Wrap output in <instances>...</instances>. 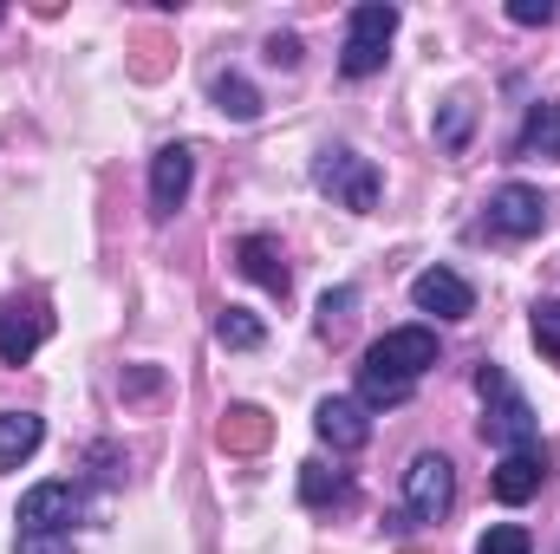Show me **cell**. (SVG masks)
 <instances>
[{
	"mask_svg": "<svg viewBox=\"0 0 560 554\" xmlns=\"http://www.w3.org/2000/svg\"><path fill=\"white\" fill-rule=\"evenodd\" d=\"M411 300H418L423 313H436V320H469V313H476L469 280L450 275V268H423V275L411 280Z\"/></svg>",
	"mask_w": 560,
	"mask_h": 554,
	"instance_id": "obj_10",
	"label": "cell"
},
{
	"mask_svg": "<svg viewBox=\"0 0 560 554\" xmlns=\"http://www.w3.org/2000/svg\"><path fill=\"white\" fill-rule=\"evenodd\" d=\"M52 333V313L39 300H0V359L7 366H26Z\"/></svg>",
	"mask_w": 560,
	"mask_h": 554,
	"instance_id": "obj_7",
	"label": "cell"
},
{
	"mask_svg": "<svg viewBox=\"0 0 560 554\" xmlns=\"http://www.w3.org/2000/svg\"><path fill=\"white\" fill-rule=\"evenodd\" d=\"M469 131V105H450V118H443V143H463Z\"/></svg>",
	"mask_w": 560,
	"mask_h": 554,
	"instance_id": "obj_26",
	"label": "cell"
},
{
	"mask_svg": "<svg viewBox=\"0 0 560 554\" xmlns=\"http://www.w3.org/2000/svg\"><path fill=\"white\" fill-rule=\"evenodd\" d=\"M352 313H359V287H332V293H319V333H326V339L346 333Z\"/></svg>",
	"mask_w": 560,
	"mask_h": 554,
	"instance_id": "obj_20",
	"label": "cell"
},
{
	"mask_svg": "<svg viewBox=\"0 0 560 554\" xmlns=\"http://www.w3.org/2000/svg\"><path fill=\"white\" fill-rule=\"evenodd\" d=\"M215 105H222L229 118H242V125H248V118H261V92H255L248 79H235V72H222V79H215Z\"/></svg>",
	"mask_w": 560,
	"mask_h": 554,
	"instance_id": "obj_19",
	"label": "cell"
},
{
	"mask_svg": "<svg viewBox=\"0 0 560 554\" xmlns=\"http://www.w3.org/2000/svg\"><path fill=\"white\" fill-rule=\"evenodd\" d=\"M79 509H85L79 483H33V489L20 496V522H26V529H52V535H59V522H72Z\"/></svg>",
	"mask_w": 560,
	"mask_h": 554,
	"instance_id": "obj_11",
	"label": "cell"
},
{
	"mask_svg": "<svg viewBox=\"0 0 560 554\" xmlns=\"http://www.w3.org/2000/svg\"><path fill=\"white\" fill-rule=\"evenodd\" d=\"M522 150H528V157H560V105H535V112H528Z\"/></svg>",
	"mask_w": 560,
	"mask_h": 554,
	"instance_id": "obj_18",
	"label": "cell"
},
{
	"mask_svg": "<svg viewBox=\"0 0 560 554\" xmlns=\"http://www.w3.org/2000/svg\"><path fill=\"white\" fill-rule=\"evenodd\" d=\"M450 503H456V470H450V457H436V450L411 457V470H405V509H411V522H443Z\"/></svg>",
	"mask_w": 560,
	"mask_h": 554,
	"instance_id": "obj_5",
	"label": "cell"
},
{
	"mask_svg": "<svg viewBox=\"0 0 560 554\" xmlns=\"http://www.w3.org/2000/svg\"><path fill=\"white\" fill-rule=\"evenodd\" d=\"M268 437H275V417L261 412V405H229L222 424H215V443H222V450H235V457L268 450Z\"/></svg>",
	"mask_w": 560,
	"mask_h": 554,
	"instance_id": "obj_13",
	"label": "cell"
},
{
	"mask_svg": "<svg viewBox=\"0 0 560 554\" xmlns=\"http://www.w3.org/2000/svg\"><path fill=\"white\" fill-rule=\"evenodd\" d=\"M39 437H46V424L33 412H0V470H20L39 450Z\"/></svg>",
	"mask_w": 560,
	"mask_h": 554,
	"instance_id": "obj_15",
	"label": "cell"
},
{
	"mask_svg": "<svg viewBox=\"0 0 560 554\" xmlns=\"http://www.w3.org/2000/svg\"><path fill=\"white\" fill-rule=\"evenodd\" d=\"M476 392H482V405H489L482 437H489V443H502V457H509V450H535L541 424H535V412H528V399L509 385V372H502V366H482V372H476Z\"/></svg>",
	"mask_w": 560,
	"mask_h": 554,
	"instance_id": "obj_2",
	"label": "cell"
},
{
	"mask_svg": "<svg viewBox=\"0 0 560 554\" xmlns=\"http://www.w3.org/2000/svg\"><path fill=\"white\" fill-rule=\"evenodd\" d=\"M215 339H222L229 353H255V346L268 339V326H261L248 307H222V320H215Z\"/></svg>",
	"mask_w": 560,
	"mask_h": 554,
	"instance_id": "obj_17",
	"label": "cell"
},
{
	"mask_svg": "<svg viewBox=\"0 0 560 554\" xmlns=\"http://www.w3.org/2000/svg\"><path fill=\"white\" fill-rule=\"evenodd\" d=\"M489 235H509V242H528V235H541L548 229V196L541 189H528V183H502L495 196H489Z\"/></svg>",
	"mask_w": 560,
	"mask_h": 554,
	"instance_id": "obj_6",
	"label": "cell"
},
{
	"mask_svg": "<svg viewBox=\"0 0 560 554\" xmlns=\"http://www.w3.org/2000/svg\"><path fill=\"white\" fill-rule=\"evenodd\" d=\"M313 183L339 203V209H352V216H365V209H378V163L372 157H359V150H319L313 157Z\"/></svg>",
	"mask_w": 560,
	"mask_h": 554,
	"instance_id": "obj_3",
	"label": "cell"
},
{
	"mask_svg": "<svg viewBox=\"0 0 560 554\" xmlns=\"http://www.w3.org/2000/svg\"><path fill=\"white\" fill-rule=\"evenodd\" d=\"M268 59H275V66H300V39H293V33H275V39H268Z\"/></svg>",
	"mask_w": 560,
	"mask_h": 554,
	"instance_id": "obj_25",
	"label": "cell"
},
{
	"mask_svg": "<svg viewBox=\"0 0 560 554\" xmlns=\"http://www.w3.org/2000/svg\"><path fill=\"white\" fill-rule=\"evenodd\" d=\"M509 20H515V26H548V20H555V7H548V0H515V7H509Z\"/></svg>",
	"mask_w": 560,
	"mask_h": 554,
	"instance_id": "obj_24",
	"label": "cell"
},
{
	"mask_svg": "<svg viewBox=\"0 0 560 554\" xmlns=\"http://www.w3.org/2000/svg\"><path fill=\"white\" fill-rule=\"evenodd\" d=\"M392 33H398V7H385V0H365V7H352V26H346L339 72H346V79H372V72L385 66V46H392Z\"/></svg>",
	"mask_w": 560,
	"mask_h": 554,
	"instance_id": "obj_4",
	"label": "cell"
},
{
	"mask_svg": "<svg viewBox=\"0 0 560 554\" xmlns=\"http://www.w3.org/2000/svg\"><path fill=\"white\" fill-rule=\"evenodd\" d=\"M541 476H548V463H541V450H509V457L495 463V476H489V489H495V503H509V509H522L528 496H541Z\"/></svg>",
	"mask_w": 560,
	"mask_h": 554,
	"instance_id": "obj_12",
	"label": "cell"
},
{
	"mask_svg": "<svg viewBox=\"0 0 560 554\" xmlns=\"http://www.w3.org/2000/svg\"><path fill=\"white\" fill-rule=\"evenodd\" d=\"M13 554H72V542L52 535V529H20V549Z\"/></svg>",
	"mask_w": 560,
	"mask_h": 554,
	"instance_id": "obj_23",
	"label": "cell"
},
{
	"mask_svg": "<svg viewBox=\"0 0 560 554\" xmlns=\"http://www.w3.org/2000/svg\"><path fill=\"white\" fill-rule=\"evenodd\" d=\"M235 268L255 280V287H268V293L287 300V280L293 275H287V262H280V249L268 242V235H242V242H235Z\"/></svg>",
	"mask_w": 560,
	"mask_h": 554,
	"instance_id": "obj_14",
	"label": "cell"
},
{
	"mask_svg": "<svg viewBox=\"0 0 560 554\" xmlns=\"http://www.w3.org/2000/svg\"><path fill=\"white\" fill-rule=\"evenodd\" d=\"M535 346H541L548 359H560V300H541V307H535Z\"/></svg>",
	"mask_w": 560,
	"mask_h": 554,
	"instance_id": "obj_22",
	"label": "cell"
},
{
	"mask_svg": "<svg viewBox=\"0 0 560 554\" xmlns=\"http://www.w3.org/2000/svg\"><path fill=\"white\" fill-rule=\"evenodd\" d=\"M535 549V535L522 529V522H502V529H489L482 542H476V554H528Z\"/></svg>",
	"mask_w": 560,
	"mask_h": 554,
	"instance_id": "obj_21",
	"label": "cell"
},
{
	"mask_svg": "<svg viewBox=\"0 0 560 554\" xmlns=\"http://www.w3.org/2000/svg\"><path fill=\"white\" fill-rule=\"evenodd\" d=\"M189 176H196L189 143H163V150L150 157V216H176L183 196H189Z\"/></svg>",
	"mask_w": 560,
	"mask_h": 554,
	"instance_id": "obj_8",
	"label": "cell"
},
{
	"mask_svg": "<svg viewBox=\"0 0 560 554\" xmlns=\"http://www.w3.org/2000/svg\"><path fill=\"white\" fill-rule=\"evenodd\" d=\"M313 430H319L339 457H352V450H365V443H372V417H365V405H359V399H319Z\"/></svg>",
	"mask_w": 560,
	"mask_h": 554,
	"instance_id": "obj_9",
	"label": "cell"
},
{
	"mask_svg": "<svg viewBox=\"0 0 560 554\" xmlns=\"http://www.w3.org/2000/svg\"><path fill=\"white\" fill-rule=\"evenodd\" d=\"M430 366H436V333L430 326H398V333L372 339V353L359 366V405H405Z\"/></svg>",
	"mask_w": 560,
	"mask_h": 554,
	"instance_id": "obj_1",
	"label": "cell"
},
{
	"mask_svg": "<svg viewBox=\"0 0 560 554\" xmlns=\"http://www.w3.org/2000/svg\"><path fill=\"white\" fill-rule=\"evenodd\" d=\"M300 496H306V509H339V503L352 496V483H346V470L300 463Z\"/></svg>",
	"mask_w": 560,
	"mask_h": 554,
	"instance_id": "obj_16",
	"label": "cell"
}]
</instances>
